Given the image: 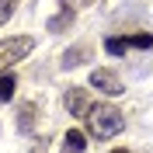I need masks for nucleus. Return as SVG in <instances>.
<instances>
[{
	"mask_svg": "<svg viewBox=\"0 0 153 153\" xmlns=\"http://www.w3.org/2000/svg\"><path fill=\"white\" fill-rule=\"evenodd\" d=\"M63 105H66V115H76V118H84L87 108H91V94H87L84 87H70L66 97H63Z\"/></svg>",
	"mask_w": 153,
	"mask_h": 153,
	"instance_id": "obj_5",
	"label": "nucleus"
},
{
	"mask_svg": "<svg viewBox=\"0 0 153 153\" xmlns=\"http://www.w3.org/2000/svg\"><path fill=\"white\" fill-rule=\"evenodd\" d=\"M84 150H87V136L80 129H70L63 136V153H84Z\"/></svg>",
	"mask_w": 153,
	"mask_h": 153,
	"instance_id": "obj_8",
	"label": "nucleus"
},
{
	"mask_svg": "<svg viewBox=\"0 0 153 153\" xmlns=\"http://www.w3.org/2000/svg\"><path fill=\"white\" fill-rule=\"evenodd\" d=\"M80 4H87V7H97V4H105V0H80Z\"/></svg>",
	"mask_w": 153,
	"mask_h": 153,
	"instance_id": "obj_13",
	"label": "nucleus"
},
{
	"mask_svg": "<svg viewBox=\"0 0 153 153\" xmlns=\"http://www.w3.org/2000/svg\"><path fill=\"white\" fill-rule=\"evenodd\" d=\"M31 49H35V38H31V35H10V38H0V70H10L14 63H21Z\"/></svg>",
	"mask_w": 153,
	"mask_h": 153,
	"instance_id": "obj_2",
	"label": "nucleus"
},
{
	"mask_svg": "<svg viewBox=\"0 0 153 153\" xmlns=\"http://www.w3.org/2000/svg\"><path fill=\"white\" fill-rule=\"evenodd\" d=\"M18 4H21V0H0V25L10 21V14L18 10Z\"/></svg>",
	"mask_w": 153,
	"mask_h": 153,
	"instance_id": "obj_12",
	"label": "nucleus"
},
{
	"mask_svg": "<svg viewBox=\"0 0 153 153\" xmlns=\"http://www.w3.org/2000/svg\"><path fill=\"white\" fill-rule=\"evenodd\" d=\"M87 56H91V45H87V42H80V45H73V49H66V52H63L59 66H63V70H76Z\"/></svg>",
	"mask_w": 153,
	"mask_h": 153,
	"instance_id": "obj_6",
	"label": "nucleus"
},
{
	"mask_svg": "<svg viewBox=\"0 0 153 153\" xmlns=\"http://www.w3.org/2000/svg\"><path fill=\"white\" fill-rule=\"evenodd\" d=\"M73 21H76V4H73V0H59V14H56V18H49V21H45V31H52V35H59V31L73 28Z\"/></svg>",
	"mask_w": 153,
	"mask_h": 153,
	"instance_id": "obj_3",
	"label": "nucleus"
},
{
	"mask_svg": "<svg viewBox=\"0 0 153 153\" xmlns=\"http://www.w3.org/2000/svg\"><path fill=\"white\" fill-rule=\"evenodd\" d=\"M91 87H97L101 94H122V80L115 76V70H91Z\"/></svg>",
	"mask_w": 153,
	"mask_h": 153,
	"instance_id": "obj_4",
	"label": "nucleus"
},
{
	"mask_svg": "<svg viewBox=\"0 0 153 153\" xmlns=\"http://www.w3.org/2000/svg\"><path fill=\"white\" fill-rule=\"evenodd\" d=\"M35 118H38V108H35V101H25V105L18 108V132H35Z\"/></svg>",
	"mask_w": 153,
	"mask_h": 153,
	"instance_id": "obj_7",
	"label": "nucleus"
},
{
	"mask_svg": "<svg viewBox=\"0 0 153 153\" xmlns=\"http://www.w3.org/2000/svg\"><path fill=\"white\" fill-rule=\"evenodd\" d=\"M14 91H18V76L4 73V76H0V105H7L10 97H14Z\"/></svg>",
	"mask_w": 153,
	"mask_h": 153,
	"instance_id": "obj_9",
	"label": "nucleus"
},
{
	"mask_svg": "<svg viewBox=\"0 0 153 153\" xmlns=\"http://www.w3.org/2000/svg\"><path fill=\"white\" fill-rule=\"evenodd\" d=\"M105 49L111 52V56H122L125 49H129V38H118V35H111V38H105Z\"/></svg>",
	"mask_w": 153,
	"mask_h": 153,
	"instance_id": "obj_10",
	"label": "nucleus"
},
{
	"mask_svg": "<svg viewBox=\"0 0 153 153\" xmlns=\"http://www.w3.org/2000/svg\"><path fill=\"white\" fill-rule=\"evenodd\" d=\"M111 153H129V150H122V146H118V150H111Z\"/></svg>",
	"mask_w": 153,
	"mask_h": 153,
	"instance_id": "obj_14",
	"label": "nucleus"
},
{
	"mask_svg": "<svg viewBox=\"0 0 153 153\" xmlns=\"http://www.w3.org/2000/svg\"><path fill=\"white\" fill-rule=\"evenodd\" d=\"M87 132L94 136V139H101V143H105V139H115V136L122 132V111H118V108H111V105H91L87 108Z\"/></svg>",
	"mask_w": 153,
	"mask_h": 153,
	"instance_id": "obj_1",
	"label": "nucleus"
},
{
	"mask_svg": "<svg viewBox=\"0 0 153 153\" xmlns=\"http://www.w3.org/2000/svg\"><path fill=\"white\" fill-rule=\"evenodd\" d=\"M129 49H153V35H150V31L129 35Z\"/></svg>",
	"mask_w": 153,
	"mask_h": 153,
	"instance_id": "obj_11",
	"label": "nucleus"
}]
</instances>
